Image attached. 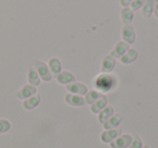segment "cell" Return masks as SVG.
<instances>
[{"mask_svg": "<svg viewBox=\"0 0 158 148\" xmlns=\"http://www.w3.org/2000/svg\"><path fill=\"white\" fill-rule=\"evenodd\" d=\"M117 85V80L110 74H101L94 80V87L99 92H110Z\"/></svg>", "mask_w": 158, "mask_h": 148, "instance_id": "1", "label": "cell"}, {"mask_svg": "<svg viewBox=\"0 0 158 148\" xmlns=\"http://www.w3.org/2000/svg\"><path fill=\"white\" fill-rule=\"evenodd\" d=\"M34 68H35L36 72H38V75H39L41 80L46 81V82H49V81L52 80L53 75L51 74L50 69H49L48 65H47L46 63H44V62H41V61H36L35 63H34Z\"/></svg>", "mask_w": 158, "mask_h": 148, "instance_id": "2", "label": "cell"}, {"mask_svg": "<svg viewBox=\"0 0 158 148\" xmlns=\"http://www.w3.org/2000/svg\"><path fill=\"white\" fill-rule=\"evenodd\" d=\"M123 134V130L121 128L116 129H110V130H104V132L101 134V141L105 144H110L113 141L117 138L118 136Z\"/></svg>", "mask_w": 158, "mask_h": 148, "instance_id": "3", "label": "cell"}, {"mask_svg": "<svg viewBox=\"0 0 158 148\" xmlns=\"http://www.w3.org/2000/svg\"><path fill=\"white\" fill-rule=\"evenodd\" d=\"M135 31L131 25H123L121 29V38L123 41L128 44H133L135 42Z\"/></svg>", "mask_w": 158, "mask_h": 148, "instance_id": "4", "label": "cell"}, {"mask_svg": "<svg viewBox=\"0 0 158 148\" xmlns=\"http://www.w3.org/2000/svg\"><path fill=\"white\" fill-rule=\"evenodd\" d=\"M132 142V136L130 134H121L115 141L110 144L112 148H128Z\"/></svg>", "mask_w": 158, "mask_h": 148, "instance_id": "5", "label": "cell"}, {"mask_svg": "<svg viewBox=\"0 0 158 148\" xmlns=\"http://www.w3.org/2000/svg\"><path fill=\"white\" fill-rule=\"evenodd\" d=\"M66 90L68 91V93L72 94H76V95H86L87 92H88V88H87L86 84L81 82H73L69 83V84L66 85Z\"/></svg>", "mask_w": 158, "mask_h": 148, "instance_id": "6", "label": "cell"}, {"mask_svg": "<svg viewBox=\"0 0 158 148\" xmlns=\"http://www.w3.org/2000/svg\"><path fill=\"white\" fill-rule=\"evenodd\" d=\"M36 93H37L36 87H34V85H31V84H25L16 92V97H18L19 100L24 101V100L29 98L31 96L35 95Z\"/></svg>", "mask_w": 158, "mask_h": 148, "instance_id": "7", "label": "cell"}, {"mask_svg": "<svg viewBox=\"0 0 158 148\" xmlns=\"http://www.w3.org/2000/svg\"><path fill=\"white\" fill-rule=\"evenodd\" d=\"M116 66V59L110 55H107L103 59L101 64V72L102 74H110Z\"/></svg>", "mask_w": 158, "mask_h": 148, "instance_id": "8", "label": "cell"}, {"mask_svg": "<svg viewBox=\"0 0 158 148\" xmlns=\"http://www.w3.org/2000/svg\"><path fill=\"white\" fill-rule=\"evenodd\" d=\"M129 44L126 43L123 41H119L116 43V46L114 47L112 51H110V56H113L114 59H120L128 50H129Z\"/></svg>", "mask_w": 158, "mask_h": 148, "instance_id": "9", "label": "cell"}, {"mask_svg": "<svg viewBox=\"0 0 158 148\" xmlns=\"http://www.w3.org/2000/svg\"><path fill=\"white\" fill-rule=\"evenodd\" d=\"M65 102L67 103L70 106H75V107H81L86 104L85 102V97L80 95H76V94H72V93H67L65 95Z\"/></svg>", "mask_w": 158, "mask_h": 148, "instance_id": "10", "label": "cell"}, {"mask_svg": "<svg viewBox=\"0 0 158 148\" xmlns=\"http://www.w3.org/2000/svg\"><path fill=\"white\" fill-rule=\"evenodd\" d=\"M123 117L120 113H114L105 123L103 124L104 130H110V129H116L119 126V124L121 123Z\"/></svg>", "mask_w": 158, "mask_h": 148, "instance_id": "11", "label": "cell"}, {"mask_svg": "<svg viewBox=\"0 0 158 148\" xmlns=\"http://www.w3.org/2000/svg\"><path fill=\"white\" fill-rule=\"evenodd\" d=\"M40 100H41L40 95L36 93L35 95L31 96V97L27 98V100H24V102H23V107H24L26 110H33V109H35L36 107L39 105Z\"/></svg>", "mask_w": 158, "mask_h": 148, "instance_id": "12", "label": "cell"}, {"mask_svg": "<svg viewBox=\"0 0 158 148\" xmlns=\"http://www.w3.org/2000/svg\"><path fill=\"white\" fill-rule=\"evenodd\" d=\"M55 78H56L57 82L61 83V84H65V85L75 82V80H76V77L69 72H61Z\"/></svg>", "mask_w": 158, "mask_h": 148, "instance_id": "13", "label": "cell"}, {"mask_svg": "<svg viewBox=\"0 0 158 148\" xmlns=\"http://www.w3.org/2000/svg\"><path fill=\"white\" fill-rule=\"evenodd\" d=\"M106 106H107V97L105 95H102L97 102L93 103L92 105H90V110L93 113H99Z\"/></svg>", "mask_w": 158, "mask_h": 148, "instance_id": "14", "label": "cell"}, {"mask_svg": "<svg viewBox=\"0 0 158 148\" xmlns=\"http://www.w3.org/2000/svg\"><path fill=\"white\" fill-rule=\"evenodd\" d=\"M48 67L50 69L51 74L54 75L55 77L62 72V64L57 57H52V59L49 60L48 62Z\"/></svg>", "mask_w": 158, "mask_h": 148, "instance_id": "15", "label": "cell"}, {"mask_svg": "<svg viewBox=\"0 0 158 148\" xmlns=\"http://www.w3.org/2000/svg\"><path fill=\"white\" fill-rule=\"evenodd\" d=\"M27 80H28V84H31L34 87H37V85L40 84L41 79H40L38 72H36V69L34 68V66L29 67L28 72H27Z\"/></svg>", "mask_w": 158, "mask_h": 148, "instance_id": "16", "label": "cell"}, {"mask_svg": "<svg viewBox=\"0 0 158 148\" xmlns=\"http://www.w3.org/2000/svg\"><path fill=\"white\" fill-rule=\"evenodd\" d=\"M136 59H138V51L134 49H129L119 60L123 64H131Z\"/></svg>", "mask_w": 158, "mask_h": 148, "instance_id": "17", "label": "cell"}, {"mask_svg": "<svg viewBox=\"0 0 158 148\" xmlns=\"http://www.w3.org/2000/svg\"><path fill=\"white\" fill-rule=\"evenodd\" d=\"M133 11L131 10V8H123L120 12V18L123 21V25H131L132 21H133Z\"/></svg>", "mask_w": 158, "mask_h": 148, "instance_id": "18", "label": "cell"}, {"mask_svg": "<svg viewBox=\"0 0 158 148\" xmlns=\"http://www.w3.org/2000/svg\"><path fill=\"white\" fill-rule=\"evenodd\" d=\"M113 115H114V108H113L112 106H108V105H107V106H106L103 110H101L99 113V117H98L99 122H100V123H102V124H104L110 117H112Z\"/></svg>", "mask_w": 158, "mask_h": 148, "instance_id": "19", "label": "cell"}, {"mask_svg": "<svg viewBox=\"0 0 158 148\" xmlns=\"http://www.w3.org/2000/svg\"><path fill=\"white\" fill-rule=\"evenodd\" d=\"M102 95H103V94H102L101 92L97 91V90H91V91L87 92V94L85 95V102H86V104L92 105L93 103L97 102Z\"/></svg>", "mask_w": 158, "mask_h": 148, "instance_id": "20", "label": "cell"}, {"mask_svg": "<svg viewBox=\"0 0 158 148\" xmlns=\"http://www.w3.org/2000/svg\"><path fill=\"white\" fill-rule=\"evenodd\" d=\"M154 5L155 0H146L142 7V15L144 18H151V15L154 12Z\"/></svg>", "mask_w": 158, "mask_h": 148, "instance_id": "21", "label": "cell"}, {"mask_svg": "<svg viewBox=\"0 0 158 148\" xmlns=\"http://www.w3.org/2000/svg\"><path fill=\"white\" fill-rule=\"evenodd\" d=\"M11 129V122L7 119H0V134L7 133Z\"/></svg>", "mask_w": 158, "mask_h": 148, "instance_id": "22", "label": "cell"}, {"mask_svg": "<svg viewBox=\"0 0 158 148\" xmlns=\"http://www.w3.org/2000/svg\"><path fill=\"white\" fill-rule=\"evenodd\" d=\"M145 1H146V0H132L131 5H130L131 10L132 11H136V10L141 9V8L143 7V5L145 3Z\"/></svg>", "mask_w": 158, "mask_h": 148, "instance_id": "23", "label": "cell"}, {"mask_svg": "<svg viewBox=\"0 0 158 148\" xmlns=\"http://www.w3.org/2000/svg\"><path fill=\"white\" fill-rule=\"evenodd\" d=\"M142 147H143L142 139L139 136H134L133 138H132L131 144H130V146L128 148H142Z\"/></svg>", "mask_w": 158, "mask_h": 148, "instance_id": "24", "label": "cell"}, {"mask_svg": "<svg viewBox=\"0 0 158 148\" xmlns=\"http://www.w3.org/2000/svg\"><path fill=\"white\" fill-rule=\"evenodd\" d=\"M131 2H132V0H120V3L123 8L129 7V6L131 5Z\"/></svg>", "mask_w": 158, "mask_h": 148, "instance_id": "25", "label": "cell"}, {"mask_svg": "<svg viewBox=\"0 0 158 148\" xmlns=\"http://www.w3.org/2000/svg\"><path fill=\"white\" fill-rule=\"evenodd\" d=\"M154 15L158 18V0H155V5H154Z\"/></svg>", "mask_w": 158, "mask_h": 148, "instance_id": "26", "label": "cell"}, {"mask_svg": "<svg viewBox=\"0 0 158 148\" xmlns=\"http://www.w3.org/2000/svg\"><path fill=\"white\" fill-rule=\"evenodd\" d=\"M142 148H152L151 146H148V145H145V146H143Z\"/></svg>", "mask_w": 158, "mask_h": 148, "instance_id": "27", "label": "cell"}]
</instances>
